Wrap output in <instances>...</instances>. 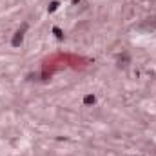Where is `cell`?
Masks as SVG:
<instances>
[{
  "mask_svg": "<svg viewBox=\"0 0 156 156\" xmlns=\"http://www.w3.org/2000/svg\"><path fill=\"white\" fill-rule=\"evenodd\" d=\"M140 29L156 31V16H152V18H145V20H143V24L140 26Z\"/></svg>",
  "mask_w": 156,
  "mask_h": 156,
  "instance_id": "2",
  "label": "cell"
},
{
  "mask_svg": "<svg viewBox=\"0 0 156 156\" xmlns=\"http://www.w3.org/2000/svg\"><path fill=\"white\" fill-rule=\"evenodd\" d=\"M95 102H96V98H95L93 95H87V96L84 98V104H85V105H91V104H95Z\"/></svg>",
  "mask_w": 156,
  "mask_h": 156,
  "instance_id": "3",
  "label": "cell"
},
{
  "mask_svg": "<svg viewBox=\"0 0 156 156\" xmlns=\"http://www.w3.org/2000/svg\"><path fill=\"white\" fill-rule=\"evenodd\" d=\"M53 33L56 35V38H58V40H62V31H60L58 27H53Z\"/></svg>",
  "mask_w": 156,
  "mask_h": 156,
  "instance_id": "5",
  "label": "cell"
},
{
  "mask_svg": "<svg viewBox=\"0 0 156 156\" xmlns=\"http://www.w3.org/2000/svg\"><path fill=\"white\" fill-rule=\"evenodd\" d=\"M26 31H27V24H22V27L15 33V36H13V40H11V46L13 47H18L20 44H22V40H24V35H26Z\"/></svg>",
  "mask_w": 156,
  "mask_h": 156,
  "instance_id": "1",
  "label": "cell"
},
{
  "mask_svg": "<svg viewBox=\"0 0 156 156\" xmlns=\"http://www.w3.org/2000/svg\"><path fill=\"white\" fill-rule=\"evenodd\" d=\"M58 6H60L58 2H51V6H49V13H53V11H56V9H58Z\"/></svg>",
  "mask_w": 156,
  "mask_h": 156,
  "instance_id": "4",
  "label": "cell"
}]
</instances>
